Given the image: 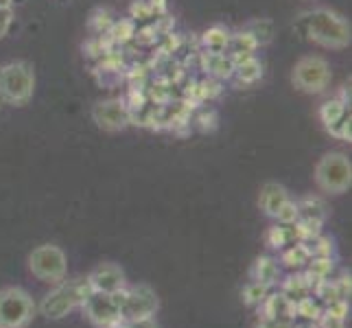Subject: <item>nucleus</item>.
Here are the masks:
<instances>
[{"instance_id": "1", "label": "nucleus", "mask_w": 352, "mask_h": 328, "mask_svg": "<svg viewBox=\"0 0 352 328\" xmlns=\"http://www.w3.org/2000/svg\"><path fill=\"white\" fill-rule=\"evenodd\" d=\"M294 27L305 40L318 44V46H324V48H335V51L348 48L350 40H352L350 38V22L331 9L305 11V14L296 20Z\"/></svg>"}, {"instance_id": "2", "label": "nucleus", "mask_w": 352, "mask_h": 328, "mask_svg": "<svg viewBox=\"0 0 352 328\" xmlns=\"http://www.w3.org/2000/svg\"><path fill=\"white\" fill-rule=\"evenodd\" d=\"M90 283L88 278H77V281H62L51 294H46L42 305H40V313L48 320H62L70 311H75L77 307H81L86 298L90 296Z\"/></svg>"}, {"instance_id": "3", "label": "nucleus", "mask_w": 352, "mask_h": 328, "mask_svg": "<svg viewBox=\"0 0 352 328\" xmlns=\"http://www.w3.org/2000/svg\"><path fill=\"white\" fill-rule=\"evenodd\" d=\"M315 184L326 195H344L352 186V164L342 151H331L315 164Z\"/></svg>"}, {"instance_id": "4", "label": "nucleus", "mask_w": 352, "mask_h": 328, "mask_svg": "<svg viewBox=\"0 0 352 328\" xmlns=\"http://www.w3.org/2000/svg\"><path fill=\"white\" fill-rule=\"evenodd\" d=\"M35 92V70L29 62H9L0 68V99L27 105Z\"/></svg>"}, {"instance_id": "5", "label": "nucleus", "mask_w": 352, "mask_h": 328, "mask_svg": "<svg viewBox=\"0 0 352 328\" xmlns=\"http://www.w3.org/2000/svg\"><path fill=\"white\" fill-rule=\"evenodd\" d=\"M35 313H38V307L24 289H0V328H27Z\"/></svg>"}, {"instance_id": "6", "label": "nucleus", "mask_w": 352, "mask_h": 328, "mask_svg": "<svg viewBox=\"0 0 352 328\" xmlns=\"http://www.w3.org/2000/svg\"><path fill=\"white\" fill-rule=\"evenodd\" d=\"M291 83L296 90L305 94H320L331 83V66L320 55L302 57L291 70Z\"/></svg>"}, {"instance_id": "7", "label": "nucleus", "mask_w": 352, "mask_h": 328, "mask_svg": "<svg viewBox=\"0 0 352 328\" xmlns=\"http://www.w3.org/2000/svg\"><path fill=\"white\" fill-rule=\"evenodd\" d=\"M29 270L42 283L59 285L66 281L68 259L66 252L57 245H40L29 254Z\"/></svg>"}, {"instance_id": "8", "label": "nucleus", "mask_w": 352, "mask_h": 328, "mask_svg": "<svg viewBox=\"0 0 352 328\" xmlns=\"http://www.w3.org/2000/svg\"><path fill=\"white\" fill-rule=\"evenodd\" d=\"M118 305H120V318L123 320H144L153 318L160 309L157 294L149 285H136V287H123L116 291Z\"/></svg>"}, {"instance_id": "9", "label": "nucleus", "mask_w": 352, "mask_h": 328, "mask_svg": "<svg viewBox=\"0 0 352 328\" xmlns=\"http://www.w3.org/2000/svg\"><path fill=\"white\" fill-rule=\"evenodd\" d=\"M83 313L88 320L99 328H114L120 320V305L116 294H103V291H90V296L83 302Z\"/></svg>"}, {"instance_id": "10", "label": "nucleus", "mask_w": 352, "mask_h": 328, "mask_svg": "<svg viewBox=\"0 0 352 328\" xmlns=\"http://www.w3.org/2000/svg\"><path fill=\"white\" fill-rule=\"evenodd\" d=\"M320 118L324 123V129L331 133L335 138H342V140H350L352 138V131H350V105L346 101H326L320 107Z\"/></svg>"}, {"instance_id": "11", "label": "nucleus", "mask_w": 352, "mask_h": 328, "mask_svg": "<svg viewBox=\"0 0 352 328\" xmlns=\"http://www.w3.org/2000/svg\"><path fill=\"white\" fill-rule=\"evenodd\" d=\"M92 118L96 127H101L103 131H123L129 125L127 107L116 99L96 103L92 107Z\"/></svg>"}, {"instance_id": "12", "label": "nucleus", "mask_w": 352, "mask_h": 328, "mask_svg": "<svg viewBox=\"0 0 352 328\" xmlns=\"http://www.w3.org/2000/svg\"><path fill=\"white\" fill-rule=\"evenodd\" d=\"M88 283L92 291H103V294H116L125 287V272L114 263H103L94 267L88 276Z\"/></svg>"}, {"instance_id": "13", "label": "nucleus", "mask_w": 352, "mask_h": 328, "mask_svg": "<svg viewBox=\"0 0 352 328\" xmlns=\"http://www.w3.org/2000/svg\"><path fill=\"white\" fill-rule=\"evenodd\" d=\"M263 313H265L267 320L287 324L289 320L296 318V305L280 291V294L265 296V300H263Z\"/></svg>"}, {"instance_id": "14", "label": "nucleus", "mask_w": 352, "mask_h": 328, "mask_svg": "<svg viewBox=\"0 0 352 328\" xmlns=\"http://www.w3.org/2000/svg\"><path fill=\"white\" fill-rule=\"evenodd\" d=\"M287 201H289V193L283 184H278V182H267V184L261 188L258 206L267 217L276 219L278 210H280Z\"/></svg>"}, {"instance_id": "15", "label": "nucleus", "mask_w": 352, "mask_h": 328, "mask_svg": "<svg viewBox=\"0 0 352 328\" xmlns=\"http://www.w3.org/2000/svg\"><path fill=\"white\" fill-rule=\"evenodd\" d=\"M278 276H280V267L278 263L270 256H261L256 263H254V270H252V278L254 283H261L265 287H274Z\"/></svg>"}, {"instance_id": "16", "label": "nucleus", "mask_w": 352, "mask_h": 328, "mask_svg": "<svg viewBox=\"0 0 352 328\" xmlns=\"http://www.w3.org/2000/svg\"><path fill=\"white\" fill-rule=\"evenodd\" d=\"M311 283L307 281L305 274H298V276H289L287 281L283 283V294L294 302V305H298V302H302L305 298L311 296Z\"/></svg>"}, {"instance_id": "17", "label": "nucleus", "mask_w": 352, "mask_h": 328, "mask_svg": "<svg viewBox=\"0 0 352 328\" xmlns=\"http://www.w3.org/2000/svg\"><path fill=\"white\" fill-rule=\"evenodd\" d=\"M309 261H311V254L305 243H298V245H294L283 254V263L291 267V270H300V267H305Z\"/></svg>"}, {"instance_id": "18", "label": "nucleus", "mask_w": 352, "mask_h": 328, "mask_svg": "<svg viewBox=\"0 0 352 328\" xmlns=\"http://www.w3.org/2000/svg\"><path fill=\"white\" fill-rule=\"evenodd\" d=\"M234 70H236V75H239L241 81H256L263 75V66L254 57L243 59L239 66H234Z\"/></svg>"}, {"instance_id": "19", "label": "nucleus", "mask_w": 352, "mask_h": 328, "mask_svg": "<svg viewBox=\"0 0 352 328\" xmlns=\"http://www.w3.org/2000/svg\"><path fill=\"white\" fill-rule=\"evenodd\" d=\"M208 68L210 72H214L217 77H230L234 72V64H232V59L221 55V53H217V55H210L208 59Z\"/></svg>"}, {"instance_id": "20", "label": "nucleus", "mask_w": 352, "mask_h": 328, "mask_svg": "<svg viewBox=\"0 0 352 328\" xmlns=\"http://www.w3.org/2000/svg\"><path fill=\"white\" fill-rule=\"evenodd\" d=\"M267 291H270V287H265L261 283H250L245 289H243V302H245V305H250V307L263 305Z\"/></svg>"}, {"instance_id": "21", "label": "nucleus", "mask_w": 352, "mask_h": 328, "mask_svg": "<svg viewBox=\"0 0 352 328\" xmlns=\"http://www.w3.org/2000/svg\"><path fill=\"white\" fill-rule=\"evenodd\" d=\"M296 315H300V318H307L311 322H318L320 315H322V309L315 305L313 298H305V300L296 305Z\"/></svg>"}, {"instance_id": "22", "label": "nucleus", "mask_w": 352, "mask_h": 328, "mask_svg": "<svg viewBox=\"0 0 352 328\" xmlns=\"http://www.w3.org/2000/svg\"><path fill=\"white\" fill-rule=\"evenodd\" d=\"M296 234H291L287 232V228H272L270 232H267V243H270V248H276V250H280L285 245H289V241L294 239Z\"/></svg>"}, {"instance_id": "23", "label": "nucleus", "mask_w": 352, "mask_h": 328, "mask_svg": "<svg viewBox=\"0 0 352 328\" xmlns=\"http://www.w3.org/2000/svg\"><path fill=\"white\" fill-rule=\"evenodd\" d=\"M276 219L280 221L283 226H294L296 221H298V204H294V201H287L280 210H278V215H276Z\"/></svg>"}, {"instance_id": "24", "label": "nucleus", "mask_w": 352, "mask_h": 328, "mask_svg": "<svg viewBox=\"0 0 352 328\" xmlns=\"http://www.w3.org/2000/svg\"><path fill=\"white\" fill-rule=\"evenodd\" d=\"M318 322L320 328H346V318H339V315H333L329 311H322Z\"/></svg>"}, {"instance_id": "25", "label": "nucleus", "mask_w": 352, "mask_h": 328, "mask_svg": "<svg viewBox=\"0 0 352 328\" xmlns=\"http://www.w3.org/2000/svg\"><path fill=\"white\" fill-rule=\"evenodd\" d=\"M228 42H230L228 33L221 29H212L210 33H206V44H208L210 48H223Z\"/></svg>"}, {"instance_id": "26", "label": "nucleus", "mask_w": 352, "mask_h": 328, "mask_svg": "<svg viewBox=\"0 0 352 328\" xmlns=\"http://www.w3.org/2000/svg\"><path fill=\"white\" fill-rule=\"evenodd\" d=\"M114 328H160L155 324L153 318H144V320H120Z\"/></svg>"}, {"instance_id": "27", "label": "nucleus", "mask_w": 352, "mask_h": 328, "mask_svg": "<svg viewBox=\"0 0 352 328\" xmlns=\"http://www.w3.org/2000/svg\"><path fill=\"white\" fill-rule=\"evenodd\" d=\"M11 24H14V7L0 9V40L9 33Z\"/></svg>"}, {"instance_id": "28", "label": "nucleus", "mask_w": 352, "mask_h": 328, "mask_svg": "<svg viewBox=\"0 0 352 328\" xmlns=\"http://www.w3.org/2000/svg\"><path fill=\"white\" fill-rule=\"evenodd\" d=\"M7 7H14V0H0V9H7Z\"/></svg>"}]
</instances>
